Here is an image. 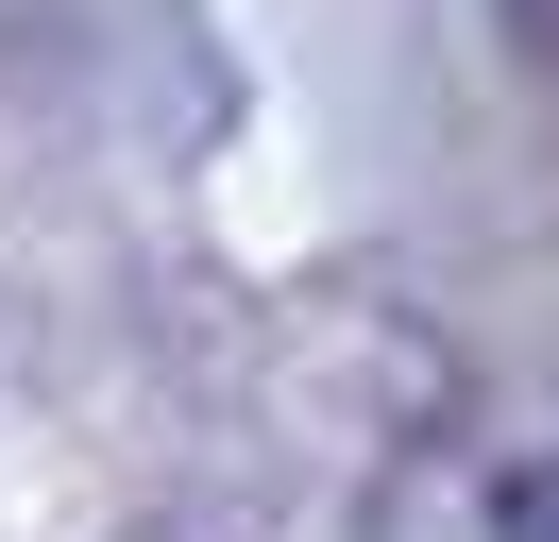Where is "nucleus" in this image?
<instances>
[{"label": "nucleus", "instance_id": "obj_1", "mask_svg": "<svg viewBox=\"0 0 559 542\" xmlns=\"http://www.w3.org/2000/svg\"><path fill=\"white\" fill-rule=\"evenodd\" d=\"M491 526H509V542H559V474H509V492H491Z\"/></svg>", "mask_w": 559, "mask_h": 542}]
</instances>
